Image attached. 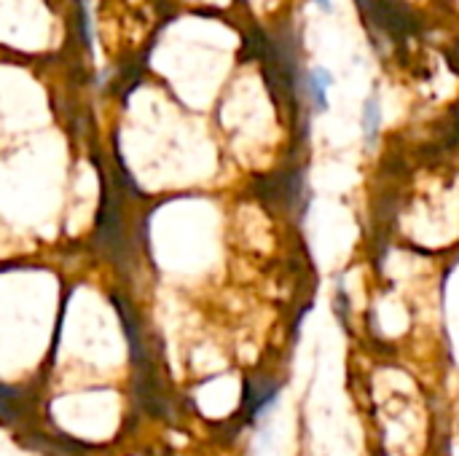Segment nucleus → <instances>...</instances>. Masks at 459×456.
I'll return each instance as SVG.
<instances>
[{"mask_svg": "<svg viewBox=\"0 0 459 456\" xmlns=\"http://www.w3.org/2000/svg\"><path fill=\"white\" fill-rule=\"evenodd\" d=\"M30 414V403L27 395L22 390L13 387H3L0 384V422L11 425V422H22Z\"/></svg>", "mask_w": 459, "mask_h": 456, "instance_id": "nucleus-1", "label": "nucleus"}, {"mask_svg": "<svg viewBox=\"0 0 459 456\" xmlns=\"http://www.w3.org/2000/svg\"><path fill=\"white\" fill-rule=\"evenodd\" d=\"M333 86V75L328 73V70H323V67H315L309 75H307V91H309V102L315 105V110L317 113H323L325 108H328V99H325V94H328V89Z\"/></svg>", "mask_w": 459, "mask_h": 456, "instance_id": "nucleus-2", "label": "nucleus"}, {"mask_svg": "<svg viewBox=\"0 0 459 456\" xmlns=\"http://www.w3.org/2000/svg\"><path fill=\"white\" fill-rule=\"evenodd\" d=\"M379 129H382V102H379V97H368L363 105V140L368 148L377 142Z\"/></svg>", "mask_w": 459, "mask_h": 456, "instance_id": "nucleus-3", "label": "nucleus"}, {"mask_svg": "<svg viewBox=\"0 0 459 456\" xmlns=\"http://www.w3.org/2000/svg\"><path fill=\"white\" fill-rule=\"evenodd\" d=\"M315 3H317L323 11H331V8H333V3H331V0H315Z\"/></svg>", "mask_w": 459, "mask_h": 456, "instance_id": "nucleus-4", "label": "nucleus"}]
</instances>
